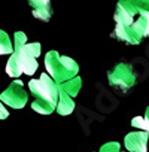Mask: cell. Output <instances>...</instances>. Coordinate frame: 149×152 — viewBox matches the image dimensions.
Returning <instances> with one entry per match:
<instances>
[{
	"label": "cell",
	"instance_id": "cell-11",
	"mask_svg": "<svg viewBox=\"0 0 149 152\" xmlns=\"http://www.w3.org/2000/svg\"><path fill=\"white\" fill-rule=\"evenodd\" d=\"M14 52V43L9 34L5 30H0V55H6Z\"/></svg>",
	"mask_w": 149,
	"mask_h": 152
},
{
	"label": "cell",
	"instance_id": "cell-7",
	"mask_svg": "<svg viewBox=\"0 0 149 152\" xmlns=\"http://www.w3.org/2000/svg\"><path fill=\"white\" fill-rule=\"evenodd\" d=\"M148 139H149V134L143 130L128 133L124 139L125 149L130 152H146L148 151Z\"/></svg>",
	"mask_w": 149,
	"mask_h": 152
},
{
	"label": "cell",
	"instance_id": "cell-14",
	"mask_svg": "<svg viewBox=\"0 0 149 152\" xmlns=\"http://www.w3.org/2000/svg\"><path fill=\"white\" fill-rule=\"evenodd\" d=\"M100 152H122V151L118 142H107L100 148Z\"/></svg>",
	"mask_w": 149,
	"mask_h": 152
},
{
	"label": "cell",
	"instance_id": "cell-9",
	"mask_svg": "<svg viewBox=\"0 0 149 152\" xmlns=\"http://www.w3.org/2000/svg\"><path fill=\"white\" fill-rule=\"evenodd\" d=\"M57 113L61 116H67L74 110V100L67 93L58 88V103H57Z\"/></svg>",
	"mask_w": 149,
	"mask_h": 152
},
{
	"label": "cell",
	"instance_id": "cell-8",
	"mask_svg": "<svg viewBox=\"0 0 149 152\" xmlns=\"http://www.w3.org/2000/svg\"><path fill=\"white\" fill-rule=\"evenodd\" d=\"M31 11L33 17L39 21L48 23L52 17V6H51V0H27Z\"/></svg>",
	"mask_w": 149,
	"mask_h": 152
},
{
	"label": "cell",
	"instance_id": "cell-1",
	"mask_svg": "<svg viewBox=\"0 0 149 152\" xmlns=\"http://www.w3.org/2000/svg\"><path fill=\"white\" fill-rule=\"evenodd\" d=\"M113 37L139 45L149 37V0H119L115 9Z\"/></svg>",
	"mask_w": 149,
	"mask_h": 152
},
{
	"label": "cell",
	"instance_id": "cell-15",
	"mask_svg": "<svg viewBox=\"0 0 149 152\" xmlns=\"http://www.w3.org/2000/svg\"><path fill=\"white\" fill-rule=\"evenodd\" d=\"M8 116H9V112H8L6 106L0 102V119H6Z\"/></svg>",
	"mask_w": 149,
	"mask_h": 152
},
{
	"label": "cell",
	"instance_id": "cell-4",
	"mask_svg": "<svg viewBox=\"0 0 149 152\" xmlns=\"http://www.w3.org/2000/svg\"><path fill=\"white\" fill-rule=\"evenodd\" d=\"M45 67L48 75L57 84H63L79 73V66L76 61L70 57L61 55L57 51H49L45 55Z\"/></svg>",
	"mask_w": 149,
	"mask_h": 152
},
{
	"label": "cell",
	"instance_id": "cell-12",
	"mask_svg": "<svg viewBox=\"0 0 149 152\" xmlns=\"http://www.w3.org/2000/svg\"><path fill=\"white\" fill-rule=\"evenodd\" d=\"M131 125L139 130H143L149 134V107H146V112L143 116H134L131 119Z\"/></svg>",
	"mask_w": 149,
	"mask_h": 152
},
{
	"label": "cell",
	"instance_id": "cell-13",
	"mask_svg": "<svg viewBox=\"0 0 149 152\" xmlns=\"http://www.w3.org/2000/svg\"><path fill=\"white\" fill-rule=\"evenodd\" d=\"M26 43H27V34L24 31H17L14 34V49L20 48V46H23Z\"/></svg>",
	"mask_w": 149,
	"mask_h": 152
},
{
	"label": "cell",
	"instance_id": "cell-6",
	"mask_svg": "<svg viewBox=\"0 0 149 152\" xmlns=\"http://www.w3.org/2000/svg\"><path fill=\"white\" fill-rule=\"evenodd\" d=\"M27 93L20 79L12 81V84L3 93H0V102L12 109H23L27 104Z\"/></svg>",
	"mask_w": 149,
	"mask_h": 152
},
{
	"label": "cell",
	"instance_id": "cell-3",
	"mask_svg": "<svg viewBox=\"0 0 149 152\" xmlns=\"http://www.w3.org/2000/svg\"><path fill=\"white\" fill-rule=\"evenodd\" d=\"M42 45L39 42L26 43L20 48H15L6 63V73L11 78H18L21 75H34L37 70V57L40 55Z\"/></svg>",
	"mask_w": 149,
	"mask_h": 152
},
{
	"label": "cell",
	"instance_id": "cell-5",
	"mask_svg": "<svg viewBox=\"0 0 149 152\" xmlns=\"http://www.w3.org/2000/svg\"><path fill=\"white\" fill-rule=\"evenodd\" d=\"M107 81L110 87L119 91H128L136 84V73L130 64L119 63L107 73Z\"/></svg>",
	"mask_w": 149,
	"mask_h": 152
},
{
	"label": "cell",
	"instance_id": "cell-2",
	"mask_svg": "<svg viewBox=\"0 0 149 152\" xmlns=\"http://www.w3.org/2000/svg\"><path fill=\"white\" fill-rule=\"evenodd\" d=\"M28 88L34 96L31 109L40 115H51L58 103V84L48 73H42L37 79L28 82Z\"/></svg>",
	"mask_w": 149,
	"mask_h": 152
},
{
	"label": "cell",
	"instance_id": "cell-10",
	"mask_svg": "<svg viewBox=\"0 0 149 152\" xmlns=\"http://www.w3.org/2000/svg\"><path fill=\"white\" fill-rule=\"evenodd\" d=\"M58 88L74 99L82 88V79H81V76H74V78H72V79H69L63 84H58Z\"/></svg>",
	"mask_w": 149,
	"mask_h": 152
}]
</instances>
